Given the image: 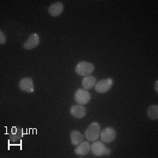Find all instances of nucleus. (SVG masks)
Returning <instances> with one entry per match:
<instances>
[{
  "label": "nucleus",
  "mask_w": 158,
  "mask_h": 158,
  "mask_svg": "<svg viewBox=\"0 0 158 158\" xmlns=\"http://www.w3.org/2000/svg\"><path fill=\"white\" fill-rule=\"evenodd\" d=\"M147 115L148 118L152 120H157L158 119V106L157 105H152L148 107Z\"/></svg>",
  "instance_id": "nucleus-14"
},
{
  "label": "nucleus",
  "mask_w": 158,
  "mask_h": 158,
  "mask_svg": "<svg viewBox=\"0 0 158 158\" xmlns=\"http://www.w3.org/2000/svg\"><path fill=\"white\" fill-rule=\"evenodd\" d=\"M90 152L94 156L99 157L102 156H109L111 154V149L107 148L103 141H93L90 145Z\"/></svg>",
  "instance_id": "nucleus-3"
},
{
  "label": "nucleus",
  "mask_w": 158,
  "mask_h": 158,
  "mask_svg": "<svg viewBox=\"0 0 158 158\" xmlns=\"http://www.w3.org/2000/svg\"><path fill=\"white\" fill-rule=\"evenodd\" d=\"M63 9H64V6L62 2H56L48 7V11L52 17H58L62 13Z\"/></svg>",
  "instance_id": "nucleus-10"
},
{
  "label": "nucleus",
  "mask_w": 158,
  "mask_h": 158,
  "mask_svg": "<svg viewBox=\"0 0 158 158\" xmlns=\"http://www.w3.org/2000/svg\"><path fill=\"white\" fill-rule=\"evenodd\" d=\"M90 151V144L88 141L81 142L77 147L75 148V154L79 156H84L88 155Z\"/></svg>",
  "instance_id": "nucleus-11"
},
{
  "label": "nucleus",
  "mask_w": 158,
  "mask_h": 158,
  "mask_svg": "<svg viewBox=\"0 0 158 158\" xmlns=\"http://www.w3.org/2000/svg\"><path fill=\"white\" fill-rule=\"evenodd\" d=\"M22 136H24L22 135V130L20 129V127H16V133H14V130L12 129V132L10 135V141L12 142L19 141L22 138Z\"/></svg>",
  "instance_id": "nucleus-15"
},
{
  "label": "nucleus",
  "mask_w": 158,
  "mask_h": 158,
  "mask_svg": "<svg viewBox=\"0 0 158 158\" xmlns=\"http://www.w3.org/2000/svg\"><path fill=\"white\" fill-rule=\"evenodd\" d=\"M40 45V36L39 34L34 33L29 36L27 40L23 44V48L27 50H32Z\"/></svg>",
  "instance_id": "nucleus-7"
},
{
  "label": "nucleus",
  "mask_w": 158,
  "mask_h": 158,
  "mask_svg": "<svg viewBox=\"0 0 158 158\" xmlns=\"http://www.w3.org/2000/svg\"><path fill=\"white\" fill-rule=\"evenodd\" d=\"M90 93L85 89H77L75 92L74 99L77 102V105L85 106L90 100Z\"/></svg>",
  "instance_id": "nucleus-4"
},
{
  "label": "nucleus",
  "mask_w": 158,
  "mask_h": 158,
  "mask_svg": "<svg viewBox=\"0 0 158 158\" xmlns=\"http://www.w3.org/2000/svg\"><path fill=\"white\" fill-rule=\"evenodd\" d=\"M70 114L73 116L74 118H85L87 111L86 108L84 106L81 105H76V106H72L70 107Z\"/></svg>",
  "instance_id": "nucleus-9"
},
{
  "label": "nucleus",
  "mask_w": 158,
  "mask_h": 158,
  "mask_svg": "<svg viewBox=\"0 0 158 158\" xmlns=\"http://www.w3.org/2000/svg\"><path fill=\"white\" fill-rule=\"evenodd\" d=\"M99 135H100V140L104 143H111L116 139L117 133L116 130L112 127H106L100 132Z\"/></svg>",
  "instance_id": "nucleus-5"
},
{
  "label": "nucleus",
  "mask_w": 158,
  "mask_h": 158,
  "mask_svg": "<svg viewBox=\"0 0 158 158\" xmlns=\"http://www.w3.org/2000/svg\"><path fill=\"white\" fill-rule=\"evenodd\" d=\"M6 37L5 34H4V32L1 30L0 31V44L1 45H4V44H6Z\"/></svg>",
  "instance_id": "nucleus-16"
},
{
  "label": "nucleus",
  "mask_w": 158,
  "mask_h": 158,
  "mask_svg": "<svg viewBox=\"0 0 158 158\" xmlns=\"http://www.w3.org/2000/svg\"><path fill=\"white\" fill-rule=\"evenodd\" d=\"M85 135H83L78 130H72L70 132V141L74 146H77L84 141Z\"/></svg>",
  "instance_id": "nucleus-12"
},
{
  "label": "nucleus",
  "mask_w": 158,
  "mask_h": 158,
  "mask_svg": "<svg viewBox=\"0 0 158 158\" xmlns=\"http://www.w3.org/2000/svg\"><path fill=\"white\" fill-rule=\"evenodd\" d=\"M94 69H95V66L93 65V63L86 62V61H81L77 64L75 68V72L80 77H85L86 76H89L92 73Z\"/></svg>",
  "instance_id": "nucleus-2"
},
{
  "label": "nucleus",
  "mask_w": 158,
  "mask_h": 158,
  "mask_svg": "<svg viewBox=\"0 0 158 158\" xmlns=\"http://www.w3.org/2000/svg\"><path fill=\"white\" fill-rule=\"evenodd\" d=\"M113 85V79L111 78V77H108V78L103 79V80L97 82L94 88H95V90L98 93L104 94V93H106L108 90L112 88Z\"/></svg>",
  "instance_id": "nucleus-6"
},
{
  "label": "nucleus",
  "mask_w": 158,
  "mask_h": 158,
  "mask_svg": "<svg viewBox=\"0 0 158 158\" xmlns=\"http://www.w3.org/2000/svg\"><path fill=\"white\" fill-rule=\"evenodd\" d=\"M100 135V124L98 121H94L89 125L85 132V137L88 141H95Z\"/></svg>",
  "instance_id": "nucleus-1"
},
{
  "label": "nucleus",
  "mask_w": 158,
  "mask_h": 158,
  "mask_svg": "<svg viewBox=\"0 0 158 158\" xmlns=\"http://www.w3.org/2000/svg\"><path fill=\"white\" fill-rule=\"evenodd\" d=\"M97 80L95 77L89 75L85 77L83 80H82V86L84 87V89L85 90H90L91 88H93L95 85H96Z\"/></svg>",
  "instance_id": "nucleus-13"
},
{
  "label": "nucleus",
  "mask_w": 158,
  "mask_h": 158,
  "mask_svg": "<svg viewBox=\"0 0 158 158\" xmlns=\"http://www.w3.org/2000/svg\"><path fill=\"white\" fill-rule=\"evenodd\" d=\"M157 85H158V81L156 80V82H155V90H156V93H158V87H157Z\"/></svg>",
  "instance_id": "nucleus-17"
},
{
  "label": "nucleus",
  "mask_w": 158,
  "mask_h": 158,
  "mask_svg": "<svg viewBox=\"0 0 158 158\" xmlns=\"http://www.w3.org/2000/svg\"><path fill=\"white\" fill-rule=\"evenodd\" d=\"M19 88L22 91L27 93H33L34 91V81L31 77H23L19 83Z\"/></svg>",
  "instance_id": "nucleus-8"
}]
</instances>
